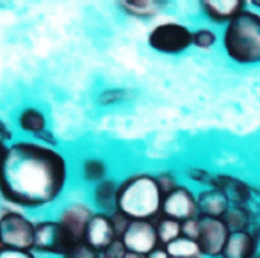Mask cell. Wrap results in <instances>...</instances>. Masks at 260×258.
<instances>
[{"label": "cell", "instance_id": "1", "mask_svg": "<svg viewBox=\"0 0 260 258\" xmlns=\"http://www.w3.org/2000/svg\"><path fill=\"white\" fill-rule=\"evenodd\" d=\"M72 168L57 146L16 139L0 160V198L18 210L54 205L68 187Z\"/></svg>", "mask_w": 260, "mask_h": 258}, {"label": "cell", "instance_id": "2", "mask_svg": "<svg viewBox=\"0 0 260 258\" xmlns=\"http://www.w3.org/2000/svg\"><path fill=\"white\" fill-rule=\"evenodd\" d=\"M164 192L155 173L136 171L118 182L116 210L128 221H155L160 215Z\"/></svg>", "mask_w": 260, "mask_h": 258}, {"label": "cell", "instance_id": "3", "mask_svg": "<svg viewBox=\"0 0 260 258\" xmlns=\"http://www.w3.org/2000/svg\"><path fill=\"white\" fill-rule=\"evenodd\" d=\"M226 55L237 64L260 62V16L251 11H241L226 23L223 34Z\"/></svg>", "mask_w": 260, "mask_h": 258}, {"label": "cell", "instance_id": "4", "mask_svg": "<svg viewBox=\"0 0 260 258\" xmlns=\"http://www.w3.org/2000/svg\"><path fill=\"white\" fill-rule=\"evenodd\" d=\"M36 222L18 208L0 212V246L15 249H32Z\"/></svg>", "mask_w": 260, "mask_h": 258}, {"label": "cell", "instance_id": "5", "mask_svg": "<svg viewBox=\"0 0 260 258\" xmlns=\"http://www.w3.org/2000/svg\"><path fill=\"white\" fill-rule=\"evenodd\" d=\"M148 47L159 54L178 55L192 47V30L180 22H160L148 33Z\"/></svg>", "mask_w": 260, "mask_h": 258}, {"label": "cell", "instance_id": "6", "mask_svg": "<svg viewBox=\"0 0 260 258\" xmlns=\"http://www.w3.org/2000/svg\"><path fill=\"white\" fill-rule=\"evenodd\" d=\"M79 244L68 235L57 219H40L36 221L32 251L36 254H50V256H66Z\"/></svg>", "mask_w": 260, "mask_h": 258}, {"label": "cell", "instance_id": "7", "mask_svg": "<svg viewBox=\"0 0 260 258\" xmlns=\"http://www.w3.org/2000/svg\"><path fill=\"white\" fill-rule=\"evenodd\" d=\"M119 240L128 253L141 254V256H146L160 246L153 221H128L119 235Z\"/></svg>", "mask_w": 260, "mask_h": 258}, {"label": "cell", "instance_id": "8", "mask_svg": "<svg viewBox=\"0 0 260 258\" xmlns=\"http://www.w3.org/2000/svg\"><path fill=\"white\" fill-rule=\"evenodd\" d=\"M160 215L175 219L178 222L198 217V196L187 185L178 183L173 190L164 194Z\"/></svg>", "mask_w": 260, "mask_h": 258}, {"label": "cell", "instance_id": "9", "mask_svg": "<svg viewBox=\"0 0 260 258\" xmlns=\"http://www.w3.org/2000/svg\"><path fill=\"white\" fill-rule=\"evenodd\" d=\"M228 235H230V230L224 224L223 219L198 215V239H196V242H198L203 256H221Z\"/></svg>", "mask_w": 260, "mask_h": 258}, {"label": "cell", "instance_id": "10", "mask_svg": "<svg viewBox=\"0 0 260 258\" xmlns=\"http://www.w3.org/2000/svg\"><path fill=\"white\" fill-rule=\"evenodd\" d=\"M118 239H119V233H118V230H116L112 214L94 210L93 217H91L89 224H87L84 242L100 253V251H104L105 247H109Z\"/></svg>", "mask_w": 260, "mask_h": 258}, {"label": "cell", "instance_id": "11", "mask_svg": "<svg viewBox=\"0 0 260 258\" xmlns=\"http://www.w3.org/2000/svg\"><path fill=\"white\" fill-rule=\"evenodd\" d=\"M93 214H94V210L87 203L73 201V203H68L59 212L57 221L61 222V226L68 232V235L72 237L77 244H82L84 237H86L87 224H89Z\"/></svg>", "mask_w": 260, "mask_h": 258}, {"label": "cell", "instance_id": "12", "mask_svg": "<svg viewBox=\"0 0 260 258\" xmlns=\"http://www.w3.org/2000/svg\"><path fill=\"white\" fill-rule=\"evenodd\" d=\"M260 240L258 222L242 232H230L224 244L221 258H253L256 254V246Z\"/></svg>", "mask_w": 260, "mask_h": 258}, {"label": "cell", "instance_id": "13", "mask_svg": "<svg viewBox=\"0 0 260 258\" xmlns=\"http://www.w3.org/2000/svg\"><path fill=\"white\" fill-rule=\"evenodd\" d=\"M209 187L221 190L230 201V207H248L251 200V187L232 175H214Z\"/></svg>", "mask_w": 260, "mask_h": 258}, {"label": "cell", "instance_id": "14", "mask_svg": "<svg viewBox=\"0 0 260 258\" xmlns=\"http://www.w3.org/2000/svg\"><path fill=\"white\" fill-rule=\"evenodd\" d=\"M16 126L20 132L27 134L30 139H38L41 134L48 132V119L47 114L40 107L27 105L16 116Z\"/></svg>", "mask_w": 260, "mask_h": 258}, {"label": "cell", "instance_id": "15", "mask_svg": "<svg viewBox=\"0 0 260 258\" xmlns=\"http://www.w3.org/2000/svg\"><path fill=\"white\" fill-rule=\"evenodd\" d=\"M244 4L241 0H205L202 2V11L214 23H228L241 11H244Z\"/></svg>", "mask_w": 260, "mask_h": 258}, {"label": "cell", "instance_id": "16", "mask_svg": "<svg viewBox=\"0 0 260 258\" xmlns=\"http://www.w3.org/2000/svg\"><path fill=\"white\" fill-rule=\"evenodd\" d=\"M228 208H230V201L221 190L209 187L198 194V214L202 217L223 219Z\"/></svg>", "mask_w": 260, "mask_h": 258}, {"label": "cell", "instance_id": "17", "mask_svg": "<svg viewBox=\"0 0 260 258\" xmlns=\"http://www.w3.org/2000/svg\"><path fill=\"white\" fill-rule=\"evenodd\" d=\"M116 196H118V180L105 178L102 182L94 183L91 190V201L98 212L112 214L116 210Z\"/></svg>", "mask_w": 260, "mask_h": 258}, {"label": "cell", "instance_id": "18", "mask_svg": "<svg viewBox=\"0 0 260 258\" xmlns=\"http://www.w3.org/2000/svg\"><path fill=\"white\" fill-rule=\"evenodd\" d=\"M79 175L82 182L94 185V183L109 178V162L100 155H86L80 158Z\"/></svg>", "mask_w": 260, "mask_h": 258}, {"label": "cell", "instance_id": "19", "mask_svg": "<svg viewBox=\"0 0 260 258\" xmlns=\"http://www.w3.org/2000/svg\"><path fill=\"white\" fill-rule=\"evenodd\" d=\"M118 6L132 18L148 20L159 15L164 4L162 2H155V0H128V2H118Z\"/></svg>", "mask_w": 260, "mask_h": 258}, {"label": "cell", "instance_id": "20", "mask_svg": "<svg viewBox=\"0 0 260 258\" xmlns=\"http://www.w3.org/2000/svg\"><path fill=\"white\" fill-rule=\"evenodd\" d=\"M223 221L230 232H242V230L251 228L256 222L248 207H230L224 214Z\"/></svg>", "mask_w": 260, "mask_h": 258}, {"label": "cell", "instance_id": "21", "mask_svg": "<svg viewBox=\"0 0 260 258\" xmlns=\"http://www.w3.org/2000/svg\"><path fill=\"white\" fill-rule=\"evenodd\" d=\"M166 253L170 254V258H202V249H200L198 242L187 237H178L177 240L170 242L168 246H164Z\"/></svg>", "mask_w": 260, "mask_h": 258}, {"label": "cell", "instance_id": "22", "mask_svg": "<svg viewBox=\"0 0 260 258\" xmlns=\"http://www.w3.org/2000/svg\"><path fill=\"white\" fill-rule=\"evenodd\" d=\"M153 222H155L159 244L162 247L168 246L170 242H173V240H177L178 237H182V222L170 217H164V215H159Z\"/></svg>", "mask_w": 260, "mask_h": 258}, {"label": "cell", "instance_id": "23", "mask_svg": "<svg viewBox=\"0 0 260 258\" xmlns=\"http://www.w3.org/2000/svg\"><path fill=\"white\" fill-rule=\"evenodd\" d=\"M126 98H128V91L126 89H121V87H109V89H104L98 94V104H100L102 107H109V105L123 104Z\"/></svg>", "mask_w": 260, "mask_h": 258}, {"label": "cell", "instance_id": "24", "mask_svg": "<svg viewBox=\"0 0 260 258\" xmlns=\"http://www.w3.org/2000/svg\"><path fill=\"white\" fill-rule=\"evenodd\" d=\"M216 34L214 30L207 29V27H202V29L192 30V47L200 48V50H209L216 45Z\"/></svg>", "mask_w": 260, "mask_h": 258}, {"label": "cell", "instance_id": "25", "mask_svg": "<svg viewBox=\"0 0 260 258\" xmlns=\"http://www.w3.org/2000/svg\"><path fill=\"white\" fill-rule=\"evenodd\" d=\"M155 176H157V182H159V185L164 194L173 190L175 187L178 185V178L173 171H159V173H155Z\"/></svg>", "mask_w": 260, "mask_h": 258}, {"label": "cell", "instance_id": "26", "mask_svg": "<svg viewBox=\"0 0 260 258\" xmlns=\"http://www.w3.org/2000/svg\"><path fill=\"white\" fill-rule=\"evenodd\" d=\"M187 178L192 180V182L196 183H202V185H210V182H212V176L214 173L207 171V169H202V168H189L187 171Z\"/></svg>", "mask_w": 260, "mask_h": 258}, {"label": "cell", "instance_id": "27", "mask_svg": "<svg viewBox=\"0 0 260 258\" xmlns=\"http://www.w3.org/2000/svg\"><path fill=\"white\" fill-rule=\"evenodd\" d=\"M13 141L15 139H13V132H11V128H9V125L0 119V160H2V157L6 155V151H8L9 144H11Z\"/></svg>", "mask_w": 260, "mask_h": 258}, {"label": "cell", "instance_id": "28", "mask_svg": "<svg viewBox=\"0 0 260 258\" xmlns=\"http://www.w3.org/2000/svg\"><path fill=\"white\" fill-rule=\"evenodd\" d=\"M125 254H126L125 246H123V242L118 239L109 247H105L104 251H100V253H98V258H125Z\"/></svg>", "mask_w": 260, "mask_h": 258}, {"label": "cell", "instance_id": "29", "mask_svg": "<svg viewBox=\"0 0 260 258\" xmlns=\"http://www.w3.org/2000/svg\"><path fill=\"white\" fill-rule=\"evenodd\" d=\"M0 258H38L32 249H15L0 246Z\"/></svg>", "mask_w": 260, "mask_h": 258}, {"label": "cell", "instance_id": "30", "mask_svg": "<svg viewBox=\"0 0 260 258\" xmlns=\"http://www.w3.org/2000/svg\"><path fill=\"white\" fill-rule=\"evenodd\" d=\"M62 258H98V251H94L93 247H89L86 242H82L77 247H73V249Z\"/></svg>", "mask_w": 260, "mask_h": 258}, {"label": "cell", "instance_id": "31", "mask_svg": "<svg viewBox=\"0 0 260 258\" xmlns=\"http://www.w3.org/2000/svg\"><path fill=\"white\" fill-rule=\"evenodd\" d=\"M145 258H170V254L166 253V249H164L162 246H159L157 249H153L150 254H146Z\"/></svg>", "mask_w": 260, "mask_h": 258}, {"label": "cell", "instance_id": "32", "mask_svg": "<svg viewBox=\"0 0 260 258\" xmlns=\"http://www.w3.org/2000/svg\"><path fill=\"white\" fill-rule=\"evenodd\" d=\"M253 4H255V6H256V8H260V2H253Z\"/></svg>", "mask_w": 260, "mask_h": 258}, {"label": "cell", "instance_id": "33", "mask_svg": "<svg viewBox=\"0 0 260 258\" xmlns=\"http://www.w3.org/2000/svg\"><path fill=\"white\" fill-rule=\"evenodd\" d=\"M253 258H260V253H256V254H255V256H253Z\"/></svg>", "mask_w": 260, "mask_h": 258}, {"label": "cell", "instance_id": "34", "mask_svg": "<svg viewBox=\"0 0 260 258\" xmlns=\"http://www.w3.org/2000/svg\"><path fill=\"white\" fill-rule=\"evenodd\" d=\"M202 258H203V256H202Z\"/></svg>", "mask_w": 260, "mask_h": 258}]
</instances>
